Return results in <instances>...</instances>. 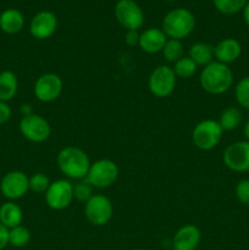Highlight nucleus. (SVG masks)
Masks as SVG:
<instances>
[{"mask_svg": "<svg viewBox=\"0 0 249 250\" xmlns=\"http://www.w3.org/2000/svg\"><path fill=\"white\" fill-rule=\"evenodd\" d=\"M62 80L56 73H44L34 83L33 92L42 103H51L60 97L62 92Z\"/></svg>", "mask_w": 249, "mask_h": 250, "instance_id": "nucleus-11", "label": "nucleus"}, {"mask_svg": "<svg viewBox=\"0 0 249 250\" xmlns=\"http://www.w3.org/2000/svg\"><path fill=\"white\" fill-rule=\"evenodd\" d=\"M21 112H22V116H27V115L33 114V111H32L31 105H28V104L22 105V106H21Z\"/></svg>", "mask_w": 249, "mask_h": 250, "instance_id": "nucleus-34", "label": "nucleus"}, {"mask_svg": "<svg viewBox=\"0 0 249 250\" xmlns=\"http://www.w3.org/2000/svg\"><path fill=\"white\" fill-rule=\"evenodd\" d=\"M189 58L197 66L205 67L214 61V46L208 43H194L189 48Z\"/></svg>", "mask_w": 249, "mask_h": 250, "instance_id": "nucleus-21", "label": "nucleus"}, {"mask_svg": "<svg viewBox=\"0 0 249 250\" xmlns=\"http://www.w3.org/2000/svg\"><path fill=\"white\" fill-rule=\"evenodd\" d=\"M92 186L85 181H81L77 185L73 186V199H77L78 202L87 203L93 197Z\"/></svg>", "mask_w": 249, "mask_h": 250, "instance_id": "nucleus-29", "label": "nucleus"}, {"mask_svg": "<svg viewBox=\"0 0 249 250\" xmlns=\"http://www.w3.org/2000/svg\"><path fill=\"white\" fill-rule=\"evenodd\" d=\"M134 250H144V249H134Z\"/></svg>", "mask_w": 249, "mask_h": 250, "instance_id": "nucleus-38", "label": "nucleus"}, {"mask_svg": "<svg viewBox=\"0 0 249 250\" xmlns=\"http://www.w3.org/2000/svg\"><path fill=\"white\" fill-rule=\"evenodd\" d=\"M199 82L203 89L209 94H224L233 84V72L228 65L219 61H212L203 67Z\"/></svg>", "mask_w": 249, "mask_h": 250, "instance_id": "nucleus-1", "label": "nucleus"}, {"mask_svg": "<svg viewBox=\"0 0 249 250\" xmlns=\"http://www.w3.org/2000/svg\"><path fill=\"white\" fill-rule=\"evenodd\" d=\"M119 178V167L109 159H100L90 164L89 171L84 181L95 188H107Z\"/></svg>", "mask_w": 249, "mask_h": 250, "instance_id": "nucleus-4", "label": "nucleus"}, {"mask_svg": "<svg viewBox=\"0 0 249 250\" xmlns=\"http://www.w3.org/2000/svg\"><path fill=\"white\" fill-rule=\"evenodd\" d=\"M84 214L92 225L104 226L111 220L114 207L109 198L102 194H95L85 203Z\"/></svg>", "mask_w": 249, "mask_h": 250, "instance_id": "nucleus-9", "label": "nucleus"}, {"mask_svg": "<svg viewBox=\"0 0 249 250\" xmlns=\"http://www.w3.org/2000/svg\"><path fill=\"white\" fill-rule=\"evenodd\" d=\"M176 81H177V77L172 67L166 65L158 66L149 76V90L154 97L166 98L175 90Z\"/></svg>", "mask_w": 249, "mask_h": 250, "instance_id": "nucleus-7", "label": "nucleus"}, {"mask_svg": "<svg viewBox=\"0 0 249 250\" xmlns=\"http://www.w3.org/2000/svg\"><path fill=\"white\" fill-rule=\"evenodd\" d=\"M242 54V45L237 39L226 38L214 46L215 61L228 65L234 62Z\"/></svg>", "mask_w": 249, "mask_h": 250, "instance_id": "nucleus-16", "label": "nucleus"}, {"mask_svg": "<svg viewBox=\"0 0 249 250\" xmlns=\"http://www.w3.org/2000/svg\"><path fill=\"white\" fill-rule=\"evenodd\" d=\"M243 19L246 21V23L249 26V1L247 2L246 7L243 9Z\"/></svg>", "mask_w": 249, "mask_h": 250, "instance_id": "nucleus-35", "label": "nucleus"}, {"mask_svg": "<svg viewBox=\"0 0 249 250\" xmlns=\"http://www.w3.org/2000/svg\"><path fill=\"white\" fill-rule=\"evenodd\" d=\"M0 190L11 202L20 199L29 190V177L22 171H11L2 177Z\"/></svg>", "mask_w": 249, "mask_h": 250, "instance_id": "nucleus-12", "label": "nucleus"}, {"mask_svg": "<svg viewBox=\"0 0 249 250\" xmlns=\"http://www.w3.org/2000/svg\"><path fill=\"white\" fill-rule=\"evenodd\" d=\"M215 9L224 15H234L243 11L248 0H212Z\"/></svg>", "mask_w": 249, "mask_h": 250, "instance_id": "nucleus-24", "label": "nucleus"}, {"mask_svg": "<svg viewBox=\"0 0 249 250\" xmlns=\"http://www.w3.org/2000/svg\"><path fill=\"white\" fill-rule=\"evenodd\" d=\"M224 163L234 172L249 171V142L239 141L229 144L224 151Z\"/></svg>", "mask_w": 249, "mask_h": 250, "instance_id": "nucleus-13", "label": "nucleus"}, {"mask_svg": "<svg viewBox=\"0 0 249 250\" xmlns=\"http://www.w3.org/2000/svg\"><path fill=\"white\" fill-rule=\"evenodd\" d=\"M243 133H244V137H246V141L249 142V121L244 125Z\"/></svg>", "mask_w": 249, "mask_h": 250, "instance_id": "nucleus-36", "label": "nucleus"}, {"mask_svg": "<svg viewBox=\"0 0 249 250\" xmlns=\"http://www.w3.org/2000/svg\"><path fill=\"white\" fill-rule=\"evenodd\" d=\"M73 200V185L67 180H58L50 183L45 192V202L50 209L63 210Z\"/></svg>", "mask_w": 249, "mask_h": 250, "instance_id": "nucleus-10", "label": "nucleus"}, {"mask_svg": "<svg viewBox=\"0 0 249 250\" xmlns=\"http://www.w3.org/2000/svg\"><path fill=\"white\" fill-rule=\"evenodd\" d=\"M50 183L48 176L42 172H36L29 177V189L36 193H45Z\"/></svg>", "mask_w": 249, "mask_h": 250, "instance_id": "nucleus-28", "label": "nucleus"}, {"mask_svg": "<svg viewBox=\"0 0 249 250\" xmlns=\"http://www.w3.org/2000/svg\"><path fill=\"white\" fill-rule=\"evenodd\" d=\"M58 167L66 177L72 180H84L90 167L87 154L77 146H66L56 156Z\"/></svg>", "mask_w": 249, "mask_h": 250, "instance_id": "nucleus-2", "label": "nucleus"}, {"mask_svg": "<svg viewBox=\"0 0 249 250\" xmlns=\"http://www.w3.org/2000/svg\"><path fill=\"white\" fill-rule=\"evenodd\" d=\"M236 100L242 107L249 110V76L242 78L234 89Z\"/></svg>", "mask_w": 249, "mask_h": 250, "instance_id": "nucleus-27", "label": "nucleus"}, {"mask_svg": "<svg viewBox=\"0 0 249 250\" xmlns=\"http://www.w3.org/2000/svg\"><path fill=\"white\" fill-rule=\"evenodd\" d=\"M23 220V212L20 205L14 202H6L0 207V224L6 229H14L20 226Z\"/></svg>", "mask_w": 249, "mask_h": 250, "instance_id": "nucleus-19", "label": "nucleus"}, {"mask_svg": "<svg viewBox=\"0 0 249 250\" xmlns=\"http://www.w3.org/2000/svg\"><path fill=\"white\" fill-rule=\"evenodd\" d=\"M202 239L200 229L194 225H185L176 232L172 241L173 250H195Z\"/></svg>", "mask_w": 249, "mask_h": 250, "instance_id": "nucleus-15", "label": "nucleus"}, {"mask_svg": "<svg viewBox=\"0 0 249 250\" xmlns=\"http://www.w3.org/2000/svg\"><path fill=\"white\" fill-rule=\"evenodd\" d=\"M9 244V229L0 224V250L6 248Z\"/></svg>", "mask_w": 249, "mask_h": 250, "instance_id": "nucleus-33", "label": "nucleus"}, {"mask_svg": "<svg viewBox=\"0 0 249 250\" xmlns=\"http://www.w3.org/2000/svg\"><path fill=\"white\" fill-rule=\"evenodd\" d=\"M139 38H141V34L138 33V31H127L124 41H126L127 45L136 46L139 45Z\"/></svg>", "mask_w": 249, "mask_h": 250, "instance_id": "nucleus-32", "label": "nucleus"}, {"mask_svg": "<svg viewBox=\"0 0 249 250\" xmlns=\"http://www.w3.org/2000/svg\"><path fill=\"white\" fill-rule=\"evenodd\" d=\"M19 89V81L11 71H2L0 73V102H10L14 99Z\"/></svg>", "mask_w": 249, "mask_h": 250, "instance_id": "nucleus-20", "label": "nucleus"}, {"mask_svg": "<svg viewBox=\"0 0 249 250\" xmlns=\"http://www.w3.org/2000/svg\"><path fill=\"white\" fill-rule=\"evenodd\" d=\"M11 117V109L9 104L5 102H0V125H4Z\"/></svg>", "mask_w": 249, "mask_h": 250, "instance_id": "nucleus-31", "label": "nucleus"}, {"mask_svg": "<svg viewBox=\"0 0 249 250\" xmlns=\"http://www.w3.org/2000/svg\"><path fill=\"white\" fill-rule=\"evenodd\" d=\"M236 197L239 203L249 207V180H242L237 183Z\"/></svg>", "mask_w": 249, "mask_h": 250, "instance_id": "nucleus-30", "label": "nucleus"}, {"mask_svg": "<svg viewBox=\"0 0 249 250\" xmlns=\"http://www.w3.org/2000/svg\"><path fill=\"white\" fill-rule=\"evenodd\" d=\"M224 129L215 120H203L192 132L193 144L200 150H211L219 146Z\"/></svg>", "mask_w": 249, "mask_h": 250, "instance_id": "nucleus-5", "label": "nucleus"}, {"mask_svg": "<svg viewBox=\"0 0 249 250\" xmlns=\"http://www.w3.org/2000/svg\"><path fill=\"white\" fill-rule=\"evenodd\" d=\"M164 1H176V0H164Z\"/></svg>", "mask_w": 249, "mask_h": 250, "instance_id": "nucleus-37", "label": "nucleus"}, {"mask_svg": "<svg viewBox=\"0 0 249 250\" xmlns=\"http://www.w3.org/2000/svg\"><path fill=\"white\" fill-rule=\"evenodd\" d=\"M167 42V37L160 28H148L141 33L139 38V48L148 54H156L163 51Z\"/></svg>", "mask_w": 249, "mask_h": 250, "instance_id": "nucleus-17", "label": "nucleus"}, {"mask_svg": "<svg viewBox=\"0 0 249 250\" xmlns=\"http://www.w3.org/2000/svg\"><path fill=\"white\" fill-rule=\"evenodd\" d=\"M195 27L194 15L185 7H177L166 14L163 20V32L168 39L182 41Z\"/></svg>", "mask_w": 249, "mask_h": 250, "instance_id": "nucleus-3", "label": "nucleus"}, {"mask_svg": "<svg viewBox=\"0 0 249 250\" xmlns=\"http://www.w3.org/2000/svg\"><path fill=\"white\" fill-rule=\"evenodd\" d=\"M224 131H233L241 125L242 122V112L241 110L234 106L226 107L220 115V119L217 121Z\"/></svg>", "mask_w": 249, "mask_h": 250, "instance_id": "nucleus-22", "label": "nucleus"}, {"mask_svg": "<svg viewBox=\"0 0 249 250\" xmlns=\"http://www.w3.org/2000/svg\"><path fill=\"white\" fill-rule=\"evenodd\" d=\"M115 17L127 31H138L144 23V14L134 0H119L115 5Z\"/></svg>", "mask_w": 249, "mask_h": 250, "instance_id": "nucleus-6", "label": "nucleus"}, {"mask_svg": "<svg viewBox=\"0 0 249 250\" xmlns=\"http://www.w3.org/2000/svg\"><path fill=\"white\" fill-rule=\"evenodd\" d=\"M197 67L198 66L195 65L194 61L189 58V56H183L182 59L177 61V62L173 63V72H175L176 77L177 78H187L192 77L195 72H197Z\"/></svg>", "mask_w": 249, "mask_h": 250, "instance_id": "nucleus-25", "label": "nucleus"}, {"mask_svg": "<svg viewBox=\"0 0 249 250\" xmlns=\"http://www.w3.org/2000/svg\"><path fill=\"white\" fill-rule=\"evenodd\" d=\"M29 241H31V232L27 227L20 225L9 229V244H11L12 247L22 248L26 247Z\"/></svg>", "mask_w": 249, "mask_h": 250, "instance_id": "nucleus-23", "label": "nucleus"}, {"mask_svg": "<svg viewBox=\"0 0 249 250\" xmlns=\"http://www.w3.org/2000/svg\"><path fill=\"white\" fill-rule=\"evenodd\" d=\"M56 28H58V19L54 12L48 10L39 11L38 14L34 15L29 23V32L32 37L39 41L50 38L56 32Z\"/></svg>", "mask_w": 249, "mask_h": 250, "instance_id": "nucleus-14", "label": "nucleus"}, {"mask_svg": "<svg viewBox=\"0 0 249 250\" xmlns=\"http://www.w3.org/2000/svg\"><path fill=\"white\" fill-rule=\"evenodd\" d=\"M24 26V17L17 9H6L0 14V28L6 34H16Z\"/></svg>", "mask_w": 249, "mask_h": 250, "instance_id": "nucleus-18", "label": "nucleus"}, {"mask_svg": "<svg viewBox=\"0 0 249 250\" xmlns=\"http://www.w3.org/2000/svg\"><path fill=\"white\" fill-rule=\"evenodd\" d=\"M20 131L22 136L33 143H42L50 137L51 128L49 122L43 116L37 114L22 116L20 121Z\"/></svg>", "mask_w": 249, "mask_h": 250, "instance_id": "nucleus-8", "label": "nucleus"}, {"mask_svg": "<svg viewBox=\"0 0 249 250\" xmlns=\"http://www.w3.org/2000/svg\"><path fill=\"white\" fill-rule=\"evenodd\" d=\"M183 45L181 43V41L177 39H167L165 46L163 49V55L168 62H177L180 59L183 58Z\"/></svg>", "mask_w": 249, "mask_h": 250, "instance_id": "nucleus-26", "label": "nucleus"}]
</instances>
